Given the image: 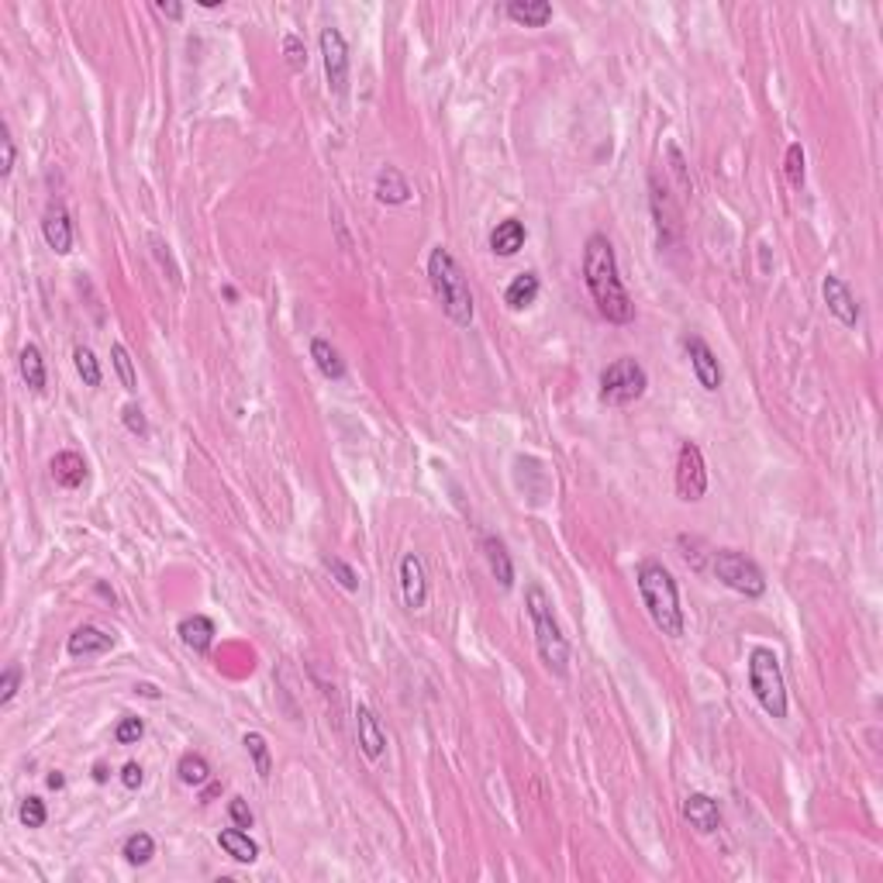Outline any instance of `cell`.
I'll use <instances>...</instances> for the list:
<instances>
[{"label":"cell","mask_w":883,"mask_h":883,"mask_svg":"<svg viewBox=\"0 0 883 883\" xmlns=\"http://www.w3.org/2000/svg\"><path fill=\"white\" fill-rule=\"evenodd\" d=\"M177 635H180V642L187 645V649L208 653L218 632H214V622L208 618V614H187V618L177 624Z\"/></svg>","instance_id":"cell-18"},{"label":"cell","mask_w":883,"mask_h":883,"mask_svg":"<svg viewBox=\"0 0 883 883\" xmlns=\"http://www.w3.org/2000/svg\"><path fill=\"white\" fill-rule=\"evenodd\" d=\"M325 566H328V573H331V576H335V580H339V584H342V587L349 590V594H356V590H360V576H356V570H352V566H349L345 559L328 556Z\"/></svg>","instance_id":"cell-36"},{"label":"cell","mask_w":883,"mask_h":883,"mask_svg":"<svg viewBox=\"0 0 883 883\" xmlns=\"http://www.w3.org/2000/svg\"><path fill=\"white\" fill-rule=\"evenodd\" d=\"M311 360H314V366L321 370V377L345 380V362H342V356H339V349H335L331 342H325V339H314V342H311Z\"/></svg>","instance_id":"cell-26"},{"label":"cell","mask_w":883,"mask_h":883,"mask_svg":"<svg viewBox=\"0 0 883 883\" xmlns=\"http://www.w3.org/2000/svg\"><path fill=\"white\" fill-rule=\"evenodd\" d=\"M711 570H715V576H718L725 587L742 594V597H763L766 594V576H763V570L746 553L718 549L711 556Z\"/></svg>","instance_id":"cell-7"},{"label":"cell","mask_w":883,"mask_h":883,"mask_svg":"<svg viewBox=\"0 0 883 883\" xmlns=\"http://www.w3.org/2000/svg\"><path fill=\"white\" fill-rule=\"evenodd\" d=\"M649 387V373L645 366L632 356H622L607 366L601 373V401L611 408H624V404H635L638 397Z\"/></svg>","instance_id":"cell-6"},{"label":"cell","mask_w":883,"mask_h":883,"mask_svg":"<svg viewBox=\"0 0 883 883\" xmlns=\"http://www.w3.org/2000/svg\"><path fill=\"white\" fill-rule=\"evenodd\" d=\"M684 818H687L701 835H711L721 828V807H718V801L707 797V794H690L687 801H684Z\"/></svg>","instance_id":"cell-15"},{"label":"cell","mask_w":883,"mask_h":883,"mask_svg":"<svg viewBox=\"0 0 883 883\" xmlns=\"http://www.w3.org/2000/svg\"><path fill=\"white\" fill-rule=\"evenodd\" d=\"M42 235L56 256H69L73 252V221H69V211L63 204H49L46 211V221H42Z\"/></svg>","instance_id":"cell-13"},{"label":"cell","mask_w":883,"mask_h":883,"mask_svg":"<svg viewBox=\"0 0 883 883\" xmlns=\"http://www.w3.org/2000/svg\"><path fill=\"white\" fill-rule=\"evenodd\" d=\"M483 556H487V566L497 576L501 587H514V563L507 556L504 542L493 539V535H483Z\"/></svg>","instance_id":"cell-23"},{"label":"cell","mask_w":883,"mask_h":883,"mask_svg":"<svg viewBox=\"0 0 883 883\" xmlns=\"http://www.w3.org/2000/svg\"><path fill=\"white\" fill-rule=\"evenodd\" d=\"M17 818H21L25 828H42L46 818H49L46 801H42V797H25V801H21V811H17Z\"/></svg>","instance_id":"cell-33"},{"label":"cell","mask_w":883,"mask_h":883,"mask_svg":"<svg viewBox=\"0 0 883 883\" xmlns=\"http://www.w3.org/2000/svg\"><path fill=\"white\" fill-rule=\"evenodd\" d=\"M401 594H404V604L411 611H421L428 604V576L418 553H408L401 559Z\"/></svg>","instance_id":"cell-11"},{"label":"cell","mask_w":883,"mask_h":883,"mask_svg":"<svg viewBox=\"0 0 883 883\" xmlns=\"http://www.w3.org/2000/svg\"><path fill=\"white\" fill-rule=\"evenodd\" d=\"M218 846L228 852L235 863H256L259 859V846L249 838L246 828H221L218 832Z\"/></svg>","instance_id":"cell-22"},{"label":"cell","mask_w":883,"mask_h":883,"mask_svg":"<svg viewBox=\"0 0 883 883\" xmlns=\"http://www.w3.org/2000/svg\"><path fill=\"white\" fill-rule=\"evenodd\" d=\"M821 297H825L828 311H832L846 328L859 325V304H856L849 283H846L842 277H825V283H821Z\"/></svg>","instance_id":"cell-12"},{"label":"cell","mask_w":883,"mask_h":883,"mask_svg":"<svg viewBox=\"0 0 883 883\" xmlns=\"http://www.w3.org/2000/svg\"><path fill=\"white\" fill-rule=\"evenodd\" d=\"M121 421H125V428H128L131 435H138V439H146L148 435V421L138 404H128V408L121 411Z\"/></svg>","instance_id":"cell-38"},{"label":"cell","mask_w":883,"mask_h":883,"mask_svg":"<svg viewBox=\"0 0 883 883\" xmlns=\"http://www.w3.org/2000/svg\"><path fill=\"white\" fill-rule=\"evenodd\" d=\"M66 649H69V655H76V659L100 655V653H107V649H115V635H107V632L97 628V624H83V628H76V632L69 635Z\"/></svg>","instance_id":"cell-17"},{"label":"cell","mask_w":883,"mask_h":883,"mask_svg":"<svg viewBox=\"0 0 883 883\" xmlns=\"http://www.w3.org/2000/svg\"><path fill=\"white\" fill-rule=\"evenodd\" d=\"M135 694H142V697H152V701L159 697V690L152 687V684H138V687H135Z\"/></svg>","instance_id":"cell-44"},{"label":"cell","mask_w":883,"mask_h":883,"mask_svg":"<svg viewBox=\"0 0 883 883\" xmlns=\"http://www.w3.org/2000/svg\"><path fill=\"white\" fill-rule=\"evenodd\" d=\"M676 493L687 504H697L707 493V466H704V452L697 442H684L680 445V456H676Z\"/></svg>","instance_id":"cell-8"},{"label":"cell","mask_w":883,"mask_h":883,"mask_svg":"<svg viewBox=\"0 0 883 883\" xmlns=\"http://www.w3.org/2000/svg\"><path fill=\"white\" fill-rule=\"evenodd\" d=\"M49 787H52V790H63V787H66L63 773H49Z\"/></svg>","instance_id":"cell-45"},{"label":"cell","mask_w":883,"mask_h":883,"mask_svg":"<svg viewBox=\"0 0 883 883\" xmlns=\"http://www.w3.org/2000/svg\"><path fill=\"white\" fill-rule=\"evenodd\" d=\"M504 300H507V308H511V311H524V308H532V304L539 300V277H535V273H522V277H514L511 283H507Z\"/></svg>","instance_id":"cell-24"},{"label":"cell","mask_w":883,"mask_h":883,"mask_svg":"<svg viewBox=\"0 0 883 883\" xmlns=\"http://www.w3.org/2000/svg\"><path fill=\"white\" fill-rule=\"evenodd\" d=\"M321 59H325L328 86L342 97L349 90V46H345V35L339 28H325L321 32Z\"/></svg>","instance_id":"cell-9"},{"label":"cell","mask_w":883,"mask_h":883,"mask_svg":"<svg viewBox=\"0 0 883 883\" xmlns=\"http://www.w3.org/2000/svg\"><path fill=\"white\" fill-rule=\"evenodd\" d=\"M524 604H528V618H532V628H535V649H539L545 670L559 676V680H566L570 676V642H566L556 614H553L549 594L539 584H528Z\"/></svg>","instance_id":"cell-3"},{"label":"cell","mask_w":883,"mask_h":883,"mask_svg":"<svg viewBox=\"0 0 883 883\" xmlns=\"http://www.w3.org/2000/svg\"><path fill=\"white\" fill-rule=\"evenodd\" d=\"M242 746H246V753L252 756V763H256V773H259V780H269V773H273V763H269V746H266V738H262L259 732H246Z\"/></svg>","instance_id":"cell-29"},{"label":"cell","mask_w":883,"mask_h":883,"mask_svg":"<svg viewBox=\"0 0 883 883\" xmlns=\"http://www.w3.org/2000/svg\"><path fill=\"white\" fill-rule=\"evenodd\" d=\"M428 279H431V290L442 300V311L449 314V321L456 325H470L473 321V294H470V283L462 277L459 262L452 259V252L445 246H435L428 256Z\"/></svg>","instance_id":"cell-4"},{"label":"cell","mask_w":883,"mask_h":883,"mask_svg":"<svg viewBox=\"0 0 883 883\" xmlns=\"http://www.w3.org/2000/svg\"><path fill=\"white\" fill-rule=\"evenodd\" d=\"M635 584L655 628L670 638L684 635V607H680V590H676L673 573L663 563L645 559V563H638Z\"/></svg>","instance_id":"cell-2"},{"label":"cell","mask_w":883,"mask_h":883,"mask_svg":"<svg viewBox=\"0 0 883 883\" xmlns=\"http://www.w3.org/2000/svg\"><path fill=\"white\" fill-rule=\"evenodd\" d=\"M584 283H587L601 318H607L611 325L635 321V304L618 277V259H614V246L607 235H590L584 246Z\"/></svg>","instance_id":"cell-1"},{"label":"cell","mask_w":883,"mask_h":883,"mask_svg":"<svg viewBox=\"0 0 883 883\" xmlns=\"http://www.w3.org/2000/svg\"><path fill=\"white\" fill-rule=\"evenodd\" d=\"M17 366H21V377L28 383V391L32 393L46 391V360H42V349L38 345H25Z\"/></svg>","instance_id":"cell-25"},{"label":"cell","mask_w":883,"mask_h":883,"mask_svg":"<svg viewBox=\"0 0 883 883\" xmlns=\"http://www.w3.org/2000/svg\"><path fill=\"white\" fill-rule=\"evenodd\" d=\"M684 352H687L690 366H694V377H697V383H701L704 391L711 393L718 391L725 373H721V362L711 352V345L704 342L701 335H684Z\"/></svg>","instance_id":"cell-10"},{"label":"cell","mask_w":883,"mask_h":883,"mask_svg":"<svg viewBox=\"0 0 883 883\" xmlns=\"http://www.w3.org/2000/svg\"><path fill=\"white\" fill-rule=\"evenodd\" d=\"M411 183L404 180V173L401 169H393V166H387V169H380L377 177V200L380 204H391V208H397V204H408L411 200Z\"/></svg>","instance_id":"cell-20"},{"label":"cell","mask_w":883,"mask_h":883,"mask_svg":"<svg viewBox=\"0 0 883 883\" xmlns=\"http://www.w3.org/2000/svg\"><path fill=\"white\" fill-rule=\"evenodd\" d=\"M283 49H287V66H290L294 73H300V69L308 66V52H304V46H300L297 35H287V38H283Z\"/></svg>","instance_id":"cell-39"},{"label":"cell","mask_w":883,"mask_h":883,"mask_svg":"<svg viewBox=\"0 0 883 883\" xmlns=\"http://www.w3.org/2000/svg\"><path fill=\"white\" fill-rule=\"evenodd\" d=\"M52 470V480L59 483V487H66V491H76V487H83L86 483V476H90V470H86V459L80 456V452H73V449H66V452H56L49 462Z\"/></svg>","instance_id":"cell-14"},{"label":"cell","mask_w":883,"mask_h":883,"mask_svg":"<svg viewBox=\"0 0 883 883\" xmlns=\"http://www.w3.org/2000/svg\"><path fill=\"white\" fill-rule=\"evenodd\" d=\"M146 736V721L142 718H135V715H125V718L117 721V728H115V742L117 746H135L138 738Z\"/></svg>","instance_id":"cell-35"},{"label":"cell","mask_w":883,"mask_h":883,"mask_svg":"<svg viewBox=\"0 0 883 883\" xmlns=\"http://www.w3.org/2000/svg\"><path fill=\"white\" fill-rule=\"evenodd\" d=\"M524 239H528V231H524V225L518 221V218H504L497 228L491 231V249L493 256H518L524 249Z\"/></svg>","instance_id":"cell-19"},{"label":"cell","mask_w":883,"mask_h":883,"mask_svg":"<svg viewBox=\"0 0 883 883\" xmlns=\"http://www.w3.org/2000/svg\"><path fill=\"white\" fill-rule=\"evenodd\" d=\"M784 169H787V180H790V187H794V190H801V187H804V146H801V142H794V146L787 148Z\"/></svg>","instance_id":"cell-34"},{"label":"cell","mask_w":883,"mask_h":883,"mask_svg":"<svg viewBox=\"0 0 883 883\" xmlns=\"http://www.w3.org/2000/svg\"><path fill=\"white\" fill-rule=\"evenodd\" d=\"M111 362H115L117 377H121V387L125 391H138V377H135V362H131L128 349L121 342L111 345Z\"/></svg>","instance_id":"cell-31"},{"label":"cell","mask_w":883,"mask_h":883,"mask_svg":"<svg viewBox=\"0 0 883 883\" xmlns=\"http://www.w3.org/2000/svg\"><path fill=\"white\" fill-rule=\"evenodd\" d=\"M121 856H125L128 867H146V863H152V856H156V838L148 832L128 835L125 846H121Z\"/></svg>","instance_id":"cell-27"},{"label":"cell","mask_w":883,"mask_h":883,"mask_svg":"<svg viewBox=\"0 0 883 883\" xmlns=\"http://www.w3.org/2000/svg\"><path fill=\"white\" fill-rule=\"evenodd\" d=\"M228 818L235 828H252V811H249V804L242 801V797H231L228 801Z\"/></svg>","instance_id":"cell-40"},{"label":"cell","mask_w":883,"mask_h":883,"mask_svg":"<svg viewBox=\"0 0 883 883\" xmlns=\"http://www.w3.org/2000/svg\"><path fill=\"white\" fill-rule=\"evenodd\" d=\"M17 687H21V666H17V663H11V666L4 670V676H0V704L15 701Z\"/></svg>","instance_id":"cell-37"},{"label":"cell","mask_w":883,"mask_h":883,"mask_svg":"<svg viewBox=\"0 0 883 883\" xmlns=\"http://www.w3.org/2000/svg\"><path fill=\"white\" fill-rule=\"evenodd\" d=\"M94 780H97V784H104V780H107V766H104V763H97V766H94Z\"/></svg>","instance_id":"cell-46"},{"label":"cell","mask_w":883,"mask_h":883,"mask_svg":"<svg viewBox=\"0 0 883 883\" xmlns=\"http://www.w3.org/2000/svg\"><path fill=\"white\" fill-rule=\"evenodd\" d=\"M156 11H159V15H166V17H173V21H180V17H183L180 4H166V0H159V4H156Z\"/></svg>","instance_id":"cell-43"},{"label":"cell","mask_w":883,"mask_h":883,"mask_svg":"<svg viewBox=\"0 0 883 883\" xmlns=\"http://www.w3.org/2000/svg\"><path fill=\"white\" fill-rule=\"evenodd\" d=\"M121 784L128 787V790H138V787L146 784V769L138 766V763H125L121 766Z\"/></svg>","instance_id":"cell-42"},{"label":"cell","mask_w":883,"mask_h":883,"mask_svg":"<svg viewBox=\"0 0 883 883\" xmlns=\"http://www.w3.org/2000/svg\"><path fill=\"white\" fill-rule=\"evenodd\" d=\"M148 246H152V256H156V262H159V266L166 269V277L173 279V287H180V283H183V279H180V266L173 262V252H169V246H166L159 235H148Z\"/></svg>","instance_id":"cell-32"},{"label":"cell","mask_w":883,"mask_h":883,"mask_svg":"<svg viewBox=\"0 0 883 883\" xmlns=\"http://www.w3.org/2000/svg\"><path fill=\"white\" fill-rule=\"evenodd\" d=\"M177 773H180V784L204 787L208 780H211V763H208L200 753H183L180 763H177Z\"/></svg>","instance_id":"cell-28"},{"label":"cell","mask_w":883,"mask_h":883,"mask_svg":"<svg viewBox=\"0 0 883 883\" xmlns=\"http://www.w3.org/2000/svg\"><path fill=\"white\" fill-rule=\"evenodd\" d=\"M73 362H76V373H80V380L86 383V387H100L104 383V370H100V360L86 349V345H80L76 352H73Z\"/></svg>","instance_id":"cell-30"},{"label":"cell","mask_w":883,"mask_h":883,"mask_svg":"<svg viewBox=\"0 0 883 883\" xmlns=\"http://www.w3.org/2000/svg\"><path fill=\"white\" fill-rule=\"evenodd\" d=\"M0 148H4V163H0V177H11V169H15V138H11V131H7V125L0 128Z\"/></svg>","instance_id":"cell-41"},{"label":"cell","mask_w":883,"mask_h":883,"mask_svg":"<svg viewBox=\"0 0 883 883\" xmlns=\"http://www.w3.org/2000/svg\"><path fill=\"white\" fill-rule=\"evenodd\" d=\"M749 687H753L759 707L766 711L769 718L784 721L787 718V684L784 670H780V659L766 645H756L749 653Z\"/></svg>","instance_id":"cell-5"},{"label":"cell","mask_w":883,"mask_h":883,"mask_svg":"<svg viewBox=\"0 0 883 883\" xmlns=\"http://www.w3.org/2000/svg\"><path fill=\"white\" fill-rule=\"evenodd\" d=\"M507 17L524 25V28H545L553 21V4H545V0H511L507 4Z\"/></svg>","instance_id":"cell-21"},{"label":"cell","mask_w":883,"mask_h":883,"mask_svg":"<svg viewBox=\"0 0 883 883\" xmlns=\"http://www.w3.org/2000/svg\"><path fill=\"white\" fill-rule=\"evenodd\" d=\"M356 736H360V749L366 759H373L377 763L380 756H383V749H387V736H383V728H380L377 715L370 711V707H356Z\"/></svg>","instance_id":"cell-16"}]
</instances>
